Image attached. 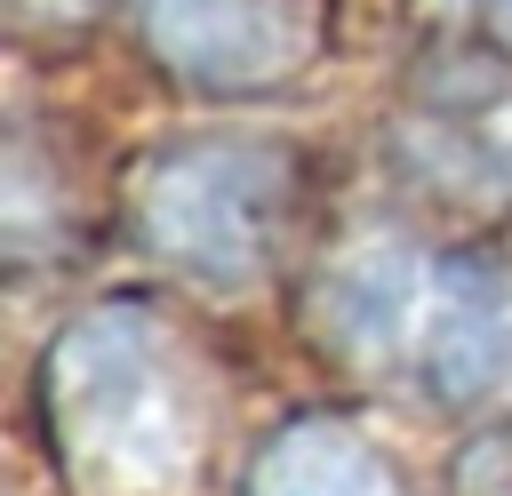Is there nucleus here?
Returning <instances> with one entry per match:
<instances>
[{
    "label": "nucleus",
    "instance_id": "obj_1",
    "mask_svg": "<svg viewBox=\"0 0 512 496\" xmlns=\"http://www.w3.org/2000/svg\"><path fill=\"white\" fill-rule=\"evenodd\" d=\"M48 440L88 496H176L200 472L208 384L168 320L96 304L48 344Z\"/></svg>",
    "mask_w": 512,
    "mask_h": 496
},
{
    "label": "nucleus",
    "instance_id": "obj_2",
    "mask_svg": "<svg viewBox=\"0 0 512 496\" xmlns=\"http://www.w3.org/2000/svg\"><path fill=\"white\" fill-rule=\"evenodd\" d=\"M280 216H288V160L248 136L168 144L136 176L144 248L208 288H248L280 248Z\"/></svg>",
    "mask_w": 512,
    "mask_h": 496
},
{
    "label": "nucleus",
    "instance_id": "obj_3",
    "mask_svg": "<svg viewBox=\"0 0 512 496\" xmlns=\"http://www.w3.org/2000/svg\"><path fill=\"white\" fill-rule=\"evenodd\" d=\"M136 24L152 56L208 96H248L288 80L320 32L312 0H136Z\"/></svg>",
    "mask_w": 512,
    "mask_h": 496
},
{
    "label": "nucleus",
    "instance_id": "obj_4",
    "mask_svg": "<svg viewBox=\"0 0 512 496\" xmlns=\"http://www.w3.org/2000/svg\"><path fill=\"white\" fill-rule=\"evenodd\" d=\"M400 152L456 200H512V80L496 64H432L400 112Z\"/></svg>",
    "mask_w": 512,
    "mask_h": 496
},
{
    "label": "nucleus",
    "instance_id": "obj_5",
    "mask_svg": "<svg viewBox=\"0 0 512 496\" xmlns=\"http://www.w3.org/2000/svg\"><path fill=\"white\" fill-rule=\"evenodd\" d=\"M416 376L440 400H480L512 376V272L488 256L432 264V296L416 320Z\"/></svg>",
    "mask_w": 512,
    "mask_h": 496
},
{
    "label": "nucleus",
    "instance_id": "obj_6",
    "mask_svg": "<svg viewBox=\"0 0 512 496\" xmlns=\"http://www.w3.org/2000/svg\"><path fill=\"white\" fill-rule=\"evenodd\" d=\"M424 296H432V264L408 256V240L368 232V240H352L328 264V280H320V328H328L336 352L384 368V360H408L416 352Z\"/></svg>",
    "mask_w": 512,
    "mask_h": 496
},
{
    "label": "nucleus",
    "instance_id": "obj_7",
    "mask_svg": "<svg viewBox=\"0 0 512 496\" xmlns=\"http://www.w3.org/2000/svg\"><path fill=\"white\" fill-rule=\"evenodd\" d=\"M248 496H408V480L392 472V456L368 432H352L336 416H296L288 432L264 440Z\"/></svg>",
    "mask_w": 512,
    "mask_h": 496
},
{
    "label": "nucleus",
    "instance_id": "obj_8",
    "mask_svg": "<svg viewBox=\"0 0 512 496\" xmlns=\"http://www.w3.org/2000/svg\"><path fill=\"white\" fill-rule=\"evenodd\" d=\"M488 24H496V32L512 40V0H488Z\"/></svg>",
    "mask_w": 512,
    "mask_h": 496
},
{
    "label": "nucleus",
    "instance_id": "obj_9",
    "mask_svg": "<svg viewBox=\"0 0 512 496\" xmlns=\"http://www.w3.org/2000/svg\"><path fill=\"white\" fill-rule=\"evenodd\" d=\"M32 8H80V0H32Z\"/></svg>",
    "mask_w": 512,
    "mask_h": 496
}]
</instances>
